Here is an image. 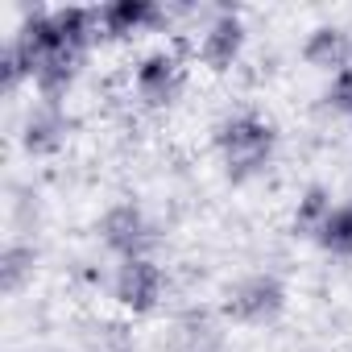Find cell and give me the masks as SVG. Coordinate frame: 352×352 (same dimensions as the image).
<instances>
[{
  "label": "cell",
  "instance_id": "1",
  "mask_svg": "<svg viewBox=\"0 0 352 352\" xmlns=\"http://www.w3.org/2000/svg\"><path fill=\"white\" fill-rule=\"evenodd\" d=\"M216 153L232 183H249L270 170L278 153V129L261 112H236L216 124Z\"/></svg>",
  "mask_w": 352,
  "mask_h": 352
},
{
  "label": "cell",
  "instance_id": "2",
  "mask_svg": "<svg viewBox=\"0 0 352 352\" xmlns=\"http://www.w3.org/2000/svg\"><path fill=\"white\" fill-rule=\"evenodd\" d=\"M286 282L278 274H245L224 290V315L241 327H270L286 311Z\"/></svg>",
  "mask_w": 352,
  "mask_h": 352
},
{
  "label": "cell",
  "instance_id": "3",
  "mask_svg": "<svg viewBox=\"0 0 352 352\" xmlns=\"http://www.w3.org/2000/svg\"><path fill=\"white\" fill-rule=\"evenodd\" d=\"M187 87V63L179 50H149L133 71V91L145 108H170Z\"/></svg>",
  "mask_w": 352,
  "mask_h": 352
},
{
  "label": "cell",
  "instance_id": "4",
  "mask_svg": "<svg viewBox=\"0 0 352 352\" xmlns=\"http://www.w3.org/2000/svg\"><path fill=\"white\" fill-rule=\"evenodd\" d=\"M100 241L120 257V261H133V257H149L153 245H157V228L153 220L137 208V204H112L100 224H96Z\"/></svg>",
  "mask_w": 352,
  "mask_h": 352
},
{
  "label": "cell",
  "instance_id": "5",
  "mask_svg": "<svg viewBox=\"0 0 352 352\" xmlns=\"http://www.w3.org/2000/svg\"><path fill=\"white\" fill-rule=\"evenodd\" d=\"M166 294V274L153 257H133V261H120L116 274H112V298L133 311V315H149Z\"/></svg>",
  "mask_w": 352,
  "mask_h": 352
},
{
  "label": "cell",
  "instance_id": "6",
  "mask_svg": "<svg viewBox=\"0 0 352 352\" xmlns=\"http://www.w3.org/2000/svg\"><path fill=\"white\" fill-rule=\"evenodd\" d=\"M245 38H249V34H245L241 13L220 9V13L208 21L204 38H199V63H204L212 75L232 71V67H236V58H241V50H245Z\"/></svg>",
  "mask_w": 352,
  "mask_h": 352
},
{
  "label": "cell",
  "instance_id": "7",
  "mask_svg": "<svg viewBox=\"0 0 352 352\" xmlns=\"http://www.w3.org/2000/svg\"><path fill=\"white\" fill-rule=\"evenodd\" d=\"M166 25V9L153 5V0H112V5L100 9V30L104 38H137L145 30Z\"/></svg>",
  "mask_w": 352,
  "mask_h": 352
},
{
  "label": "cell",
  "instance_id": "8",
  "mask_svg": "<svg viewBox=\"0 0 352 352\" xmlns=\"http://www.w3.org/2000/svg\"><path fill=\"white\" fill-rule=\"evenodd\" d=\"M83 63H87V54H83V50H71V46L54 50V54H50V58L34 71V87H38L42 104L63 108V100H67V91L75 87V79H79Z\"/></svg>",
  "mask_w": 352,
  "mask_h": 352
},
{
  "label": "cell",
  "instance_id": "9",
  "mask_svg": "<svg viewBox=\"0 0 352 352\" xmlns=\"http://www.w3.org/2000/svg\"><path fill=\"white\" fill-rule=\"evenodd\" d=\"M302 63L323 71V75L352 67V34L344 25H315L302 42Z\"/></svg>",
  "mask_w": 352,
  "mask_h": 352
},
{
  "label": "cell",
  "instance_id": "10",
  "mask_svg": "<svg viewBox=\"0 0 352 352\" xmlns=\"http://www.w3.org/2000/svg\"><path fill=\"white\" fill-rule=\"evenodd\" d=\"M63 141H67V116H63V108L38 104V108L25 116V129H21V145H25V153H34V157H50V153L63 149Z\"/></svg>",
  "mask_w": 352,
  "mask_h": 352
},
{
  "label": "cell",
  "instance_id": "11",
  "mask_svg": "<svg viewBox=\"0 0 352 352\" xmlns=\"http://www.w3.org/2000/svg\"><path fill=\"white\" fill-rule=\"evenodd\" d=\"M336 212V204H331V191L323 187V183H311L302 195H298V204H294V220H290V232L294 236H307V241H315L319 232H323V224H327V216Z\"/></svg>",
  "mask_w": 352,
  "mask_h": 352
},
{
  "label": "cell",
  "instance_id": "12",
  "mask_svg": "<svg viewBox=\"0 0 352 352\" xmlns=\"http://www.w3.org/2000/svg\"><path fill=\"white\" fill-rule=\"evenodd\" d=\"M34 265H38V253L21 241L5 245V253H0V290L5 294H17L25 290V282L34 278Z\"/></svg>",
  "mask_w": 352,
  "mask_h": 352
},
{
  "label": "cell",
  "instance_id": "13",
  "mask_svg": "<svg viewBox=\"0 0 352 352\" xmlns=\"http://www.w3.org/2000/svg\"><path fill=\"white\" fill-rule=\"evenodd\" d=\"M315 245L331 257H352V204H336V212L327 216Z\"/></svg>",
  "mask_w": 352,
  "mask_h": 352
},
{
  "label": "cell",
  "instance_id": "14",
  "mask_svg": "<svg viewBox=\"0 0 352 352\" xmlns=\"http://www.w3.org/2000/svg\"><path fill=\"white\" fill-rule=\"evenodd\" d=\"M323 108H331L336 116H352V67L336 71L323 87Z\"/></svg>",
  "mask_w": 352,
  "mask_h": 352
},
{
  "label": "cell",
  "instance_id": "15",
  "mask_svg": "<svg viewBox=\"0 0 352 352\" xmlns=\"http://www.w3.org/2000/svg\"><path fill=\"white\" fill-rule=\"evenodd\" d=\"M25 79L34 83V75H30L25 58H21V54H17V46L9 42V46H5V54H0V87H5V96H13Z\"/></svg>",
  "mask_w": 352,
  "mask_h": 352
}]
</instances>
